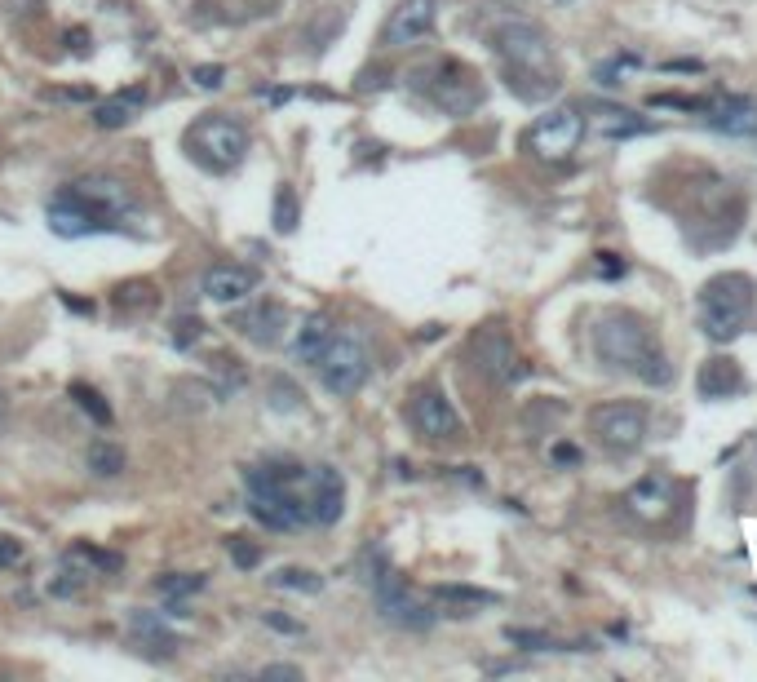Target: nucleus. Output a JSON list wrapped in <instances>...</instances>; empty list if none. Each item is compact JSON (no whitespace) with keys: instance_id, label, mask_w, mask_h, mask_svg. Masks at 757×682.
Here are the masks:
<instances>
[{"instance_id":"20e7f679","label":"nucleus","mask_w":757,"mask_h":682,"mask_svg":"<svg viewBox=\"0 0 757 682\" xmlns=\"http://www.w3.org/2000/svg\"><path fill=\"white\" fill-rule=\"evenodd\" d=\"M655 350L652 324L633 310H607L593 324V355L598 364L616 368V373H638V364Z\"/></svg>"},{"instance_id":"dca6fc26","label":"nucleus","mask_w":757,"mask_h":682,"mask_svg":"<svg viewBox=\"0 0 757 682\" xmlns=\"http://www.w3.org/2000/svg\"><path fill=\"white\" fill-rule=\"evenodd\" d=\"M413 426L425 439H456L461 435V412L452 408L443 390H421L413 399Z\"/></svg>"},{"instance_id":"a211bd4d","label":"nucleus","mask_w":757,"mask_h":682,"mask_svg":"<svg viewBox=\"0 0 757 682\" xmlns=\"http://www.w3.org/2000/svg\"><path fill=\"white\" fill-rule=\"evenodd\" d=\"M673 492H678V487H673L669 475H647L624 492V506H629L633 518H642V523H660V518H669V510H673Z\"/></svg>"},{"instance_id":"c9c22d12","label":"nucleus","mask_w":757,"mask_h":682,"mask_svg":"<svg viewBox=\"0 0 757 682\" xmlns=\"http://www.w3.org/2000/svg\"><path fill=\"white\" fill-rule=\"evenodd\" d=\"M231 558H235V567H257L262 549H257V546H244V541H231Z\"/></svg>"},{"instance_id":"bb28decb","label":"nucleus","mask_w":757,"mask_h":682,"mask_svg":"<svg viewBox=\"0 0 757 682\" xmlns=\"http://www.w3.org/2000/svg\"><path fill=\"white\" fill-rule=\"evenodd\" d=\"M505 643H514V647L523 651H593V643H558V638H550V634H541V629H505Z\"/></svg>"},{"instance_id":"4468645a","label":"nucleus","mask_w":757,"mask_h":682,"mask_svg":"<svg viewBox=\"0 0 757 682\" xmlns=\"http://www.w3.org/2000/svg\"><path fill=\"white\" fill-rule=\"evenodd\" d=\"M434 14H439V0H403L390 23H385V45L390 49H408L416 40L434 32Z\"/></svg>"},{"instance_id":"473e14b6","label":"nucleus","mask_w":757,"mask_h":682,"mask_svg":"<svg viewBox=\"0 0 757 682\" xmlns=\"http://www.w3.org/2000/svg\"><path fill=\"white\" fill-rule=\"evenodd\" d=\"M275 226L279 231H293V226H297V196H293L288 186L275 196Z\"/></svg>"},{"instance_id":"2f4dec72","label":"nucleus","mask_w":757,"mask_h":682,"mask_svg":"<svg viewBox=\"0 0 757 682\" xmlns=\"http://www.w3.org/2000/svg\"><path fill=\"white\" fill-rule=\"evenodd\" d=\"M155 589L169 594V598H191V594L204 589V577H160L155 580Z\"/></svg>"},{"instance_id":"393cba45","label":"nucleus","mask_w":757,"mask_h":682,"mask_svg":"<svg viewBox=\"0 0 757 682\" xmlns=\"http://www.w3.org/2000/svg\"><path fill=\"white\" fill-rule=\"evenodd\" d=\"M593 125H598L603 137H633V134H647V129H652L647 120H638V115L624 111V106H593Z\"/></svg>"},{"instance_id":"6ab92c4d","label":"nucleus","mask_w":757,"mask_h":682,"mask_svg":"<svg viewBox=\"0 0 757 682\" xmlns=\"http://www.w3.org/2000/svg\"><path fill=\"white\" fill-rule=\"evenodd\" d=\"M63 196H71V200H80V205L98 208L103 217H120L125 208L134 205V196L120 186V182H111V177H80V182H71Z\"/></svg>"},{"instance_id":"412c9836","label":"nucleus","mask_w":757,"mask_h":682,"mask_svg":"<svg viewBox=\"0 0 757 682\" xmlns=\"http://www.w3.org/2000/svg\"><path fill=\"white\" fill-rule=\"evenodd\" d=\"M704 125L726 137H749L757 134V103L753 98H722L704 111Z\"/></svg>"},{"instance_id":"cd10ccee","label":"nucleus","mask_w":757,"mask_h":682,"mask_svg":"<svg viewBox=\"0 0 757 682\" xmlns=\"http://www.w3.org/2000/svg\"><path fill=\"white\" fill-rule=\"evenodd\" d=\"M89 470H94L98 478L125 475V447H120V444H106V439H98V444L89 447Z\"/></svg>"},{"instance_id":"c85d7f7f","label":"nucleus","mask_w":757,"mask_h":682,"mask_svg":"<svg viewBox=\"0 0 757 682\" xmlns=\"http://www.w3.org/2000/svg\"><path fill=\"white\" fill-rule=\"evenodd\" d=\"M385 572H390V558L381 554V546H368L364 554H359V563H354V577L364 580L368 589H373V585H377Z\"/></svg>"},{"instance_id":"4be33fe9","label":"nucleus","mask_w":757,"mask_h":682,"mask_svg":"<svg viewBox=\"0 0 757 682\" xmlns=\"http://www.w3.org/2000/svg\"><path fill=\"white\" fill-rule=\"evenodd\" d=\"M430 594H434V603L448 616H470V612H479V607H496L501 603V594L479 589V585H434Z\"/></svg>"},{"instance_id":"423d86ee","label":"nucleus","mask_w":757,"mask_h":682,"mask_svg":"<svg viewBox=\"0 0 757 682\" xmlns=\"http://www.w3.org/2000/svg\"><path fill=\"white\" fill-rule=\"evenodd\" d=\"M589 426H593L598 444L607 447L612 456H629L647 439V408L642 404H624V399L598 404V408L589 412Z\"/></svg>"},{"instance_id":"6e6552de","label":"nucleus","mask_w":757,"mask_h":682,"mask_svg":"<svg viewBox=\"0 0 757 682\" xmlns=\"http://www.w3.org/2000/svg\"><path fill=\"white\" fill-rule=\"evenodd\" d=\"M581 137H585V115H581L576 106H553V111H545V115L527 129V146H532L541 160L563 165V160H572V151L581 146Z\"/></svg>"},{"instance_id":"58836bf2","label":"nucleus","mask_w":757,"mask_h":682,"mask_svg":"<svg viewBox=\"0 0 757 682\" xmlns=\"http://www.w3.org/2000/svg\"><path fill=\"white\" fill-rule=\"evenodd\" d=\"M271 629H284V634H302V620H288V616H275V612H266L262 616Z\"/></svg>"},{"instance_id":"f3484780","label":"nucleus","mask_w":757,"mask_h":682,"mask_svg":"<svg viewBox=\"0 0 757 682\" xmlns=\"http://www.w3.org/2000/svg\"><path fill=\"white\" fill-rule=\"evenodd\" d=\"M235 333L248 337L253 346H262V350H275V346H284V337H288V310L275 306V302H253V306L235 319Z\"/></svg>"},{"instance_id":"39448f33","label":"nucleus","mask_w":757,"mask_h":682,"mask_svg":"<svg viewBox=\"0 0 757 682\" xmlns=\"http://www.w3.org/2000/svg\"><path fill=\"white\" fill-rule=\"evenodd\" d=\"M314 368H319L324 390L345 399V395L364 390V381H368V373H373V359H368V346H364L359 333H333L328 346L319 350Z\"/></svg>"},{"instance_id":"2eb2a0df","label":"nucleus","mask_w":757,"mask_h":682,"mask_svg":"<svg viewBox=\"0 0 757 682\" xmlns=\"http://www.w3.org/2000/svg\"><path fill=\"white\" fill-rule=\"evenodd\" d=\"M111 226H115V217H103L98 208L80 205V200H71V196H58V200L49 205V231H54V236L80 239V236H103Z\"/></svg>"},{"instance_id":"ddd939ff","label":"nucleus","mask_w":757,"mask_h":682,"mask_svg":"<svg viewBox=\"0 0 757 682\" xmlns=\"http://www.w3.org/2000/svg\"><path fill=\"white\" fill-rule=\"evenodd\" d=\"M262 275L253 266H235V262H222V266H208L204 279H200V293H204L213 306H235L248 293H257Z\"/></svg>"},{"instance_id":"f8f14e48","label":"nucleus","mask_w":757,"mask_h":682,"mask_svg":"<svg viewBox=\"0 0 757 682\" xmlns=\"http://www.w3.org/2000/svg\"><path fill=\"white\" fill-rule=\"evenodd\" d=\"M302 496H306V510H310V523L319 527H333L345 510V478L333 470V466H314L302 483Z\"/></svg>"},{"instance_id":"72a5a7b5","label":"nucleus","mask_w":757,"mask_h":682,"mask_svg":"<svg viewBox=\"0 0 757 682\" xmlns=\"http://www.w3.org/2000/svg\"><path fill=\"white\" fill-rule=\"evenodd\" d=\"M652 106H678V111H695V115H704L709 111V98H682V94H652Z\"/></svg>"},{"instance_id":"aec40b11","label":"nucleus","mask_w":757,"mask_h":682,"mask_svg":"<svg viewBox=\"0 0 757 682\" xmlns=\"http://www.w3.org/2000/svg\"><path fill=\"white\" fill-rule=\"evenodd\" d=\"M695 390H700V399H731V395L744 390V373H740V364L731 355H713V359L700 364Z\"/></svg>"},{"instance_id":"37998d69","label":"nucleus","mask_w":757,"mask_h":682,"mask_svg":"<svg viewBox=\"0 0 757 682\" xmlns=\"http://www.w3.org/2000/svg\"><path fill=\"white\" fill-rule=\"evenodd\" d=\"M664 71H700V63H695V58H682V63H664Z\"/></svg>"},{"instance_id":"5701e85b","label":"nucleus","mask_w":757,"mask_h":682,"mask_svg":"<svg viewBox=\"0 0 757 682\" xmlns=\"http://www.w3.org/2000/svg\"><path fill=\"white\" fill-rule=\"evenodd\" d=\"M142 106H146V89H120L115 98H106V103L94 111V125H98V129H125Z\"/></svg>"},{"instance_id":"ea45409f","label":"nucleus","mask_w":757,"mask_h":682,"mask_svg":"<svg viewBox=\"0 0 757 682\" xmlns=\"http://www.w3.org/2000/svg\"><path fill=\"white\" fill-rule=\"evenodd\" d=\"M262 678H302V669H297V665H266V669H262Z\"/></svg>"},{"instance_id":"79ce46f5","label":"nucleus","mask_w":757,"mask_h":682,"mask_svg":"<svg viewBox=\"0 0 757 682\" xmlns=\"http://www.w3.org/2000/svg\"><path fill=\"white\" fill-rule=\"evenodd\" d=\"M0 558H5V563H14V558H18V546H14V541H9V537H5V541H0Z\"/></svg>"},{"instance_id":"a19ab883","label":"nucleus","mask_w":757,"mask_h":682,"mask_svg":"<svg viewBox=\"0 0 757 682\" xmlns=\"http://www.w3.org/2000/svg\"><path fill=\"white\" fill-rule=\"evenodd\" d=\"M63 577H67V572H63ZM80 585H85V577L71 572V580H54V594H80Z\"/></svg>"},{"instance_id":"1a4fd4ad","label":"nucleus","mask_w":757,"mask_h":682,"mask_svg":"<svg viewBox=\"0 0 757 682\" xmlns=\"http://www.w3.org/2000/svg\"><path fill=\"white\" fill-rule=\"evenodd\" d=\"M373 598H377V612L385 625H394V629H413V634H421V629H430L434 625V607L425 603V598H416L413 589L399 580V572L390 567L385 577L373 585Z\"/></svg>"},{"instance_id":"f257e3e1","label":"nucleus","mask_w":757,"mask_h":682,"mask_svg":"<svg viewBox=\"0 0 757 682\" xmlns=\"http://www.w3.org/2000/svg\"><path fill=\"white\" fill-rule=\"evenodd\" d=\"M492 49L501 54L505 75H510V89L527 103H541L558 89V71H553V49L550 35L541 32L536 23H523L510 18L492 32Z\"/></svg>"},{"instance_id":"9d476101","label":"nucleus","mask_w":757,"mask_h":682,"mask_svg":"<svg viewBox=\"0 0 757 682\" xmlns=\"http://www.w3.org/2000/svg\"><path fill=\"white\" fill-rule=\"evenodd\" d=\"M470 359H474V368H479L487 381H496V386H514V381H523V359H518L514 341H510V333L501 328V324H487V328H479L474 337H470Z\"/></svg>"},{"instance_id":"4c0bfd02","label":"nucleus","mask_w":757,"mask_h":682,"mask_svg":"<svg viewBox=\"0 0 757 682\" xmlns=\"http://www.w3.org/2000/svg\"><path fill=\"white\" fill-rule=\"evenodd\" d=\"M550 456H553V466H581V447L576 444H553Z\"/></svg>"},{"instance_id":"c756f323","label":"nucleus","mask_w":757,"mask_h":682,"mask_svg":"<svg viewBox=\"0 0 757 682\" xmlns=\"http://www.w3.org/2000/svg\"><path fill=\"white\" fill-rule=\"evenodd\" d=\"M275 585L279 589H297V594H319V589H324V577H314L306 567H279Z\"/></svg>"},{"instance_id":"f03ea898","label":"nucleus","mask_w":757,"mask_h":682,"mask_svg":"<svg viewBox=\"0 0 757 682\" xmlns=\"http://www.w3.org/2000/svg\"><path fill=\"white\" fill-rule=\"evenodd\" d=\"M248 510L262 527L271 532H297L310 523L306 496H302V470H288V466H257L248 470Z\"/></svg>"},{"instance_id":"f704fd0d","label":"nucleus","mask_w":757,"mask_h":682,"mask_svg":"<svg viewBox=\"0 0 757 682\" xmlns=\"http://www.w3.org/2000/svg\"><path fill=\"white\" fill-rule=\"evenodd\" d=\"M624 271H629V262L616 257V253H598L593 257V275H603V279H620Z\"/></svg>"},{"instance_id":"7c9ffc66","label":"nucleus","mask_w":757,"mask_h":682,"mask_svg":"<svg viewBox=\"0 0 757 682\" xmlns=\"http://www.w3.org/2000/svg\"><path fill=\"white\" fill-rule=\"evenodd\" d=\"M71 399H75L80 408L89 412V416H94L98 426H111V408H106V404H103V395H98L94 386H85V381H75V386H71Z\"/></svg>"},{"instance_id":"e433bc0d","label":"nucleus","mask_w":757,"mask_h":682,"mask_svg":"<svg viewBox=\"0 0 757 682\" xmlns=\"http://www.w3.org/2000/svg\"><path fill=\"white\" fill-rule=\"evenodd\" d=\"M191 75H195V85H200V89H217V85L226 80V67H195Z\"/></svg>"},{"instance_id":"0eeeda50","label":"nucleus","mask_w":757,"mask_h":682,"mask_svg":"<svg viewBox=\"0 0 757 682\" xmlns=\"http://www.w3.org/2000/svg\"><path fill=\"white\" fill-rule=\"evenodd\" d=\"M191 151L213 165V169H235L244 155H248V129H244L240 120H231V115H204L195 129H191Z\"/></svg>"},{"instance_id":"7ed1b4c3","label":"nucleus","mask_w":757,"mask_h":682,"mask_svg":"<svg viewBox=\"0 0 757 682\" xmlns=\"http://www.w3.org/2000/svg\"><path fill=\"white\" fill-rule=\"evenodd\" d=\"M700 328L709 341H735L744 333L749 315H753V279L749 275H713L700 297Z\"/></svg>"},{"instance_id":"9b49d317","label":"nucleus","mask_w":757,"mask_h":682,"mask_svg":"<svg viewBox=\"0 0 757 682\" xmlns=\"http://www.w3.org/2000/svg\"><path fill=\"white\" fill-rule=\"evenodd\" d=\"M430 94H434V103L452 111V115H465V111H474L483 103V85L474 80V71L465 67V63H439L434 67V85H430Z\"/></svg>"},{"instance_id":"a878e982","label":"nucleus","mask_w":757,"mask_h":682,"mask_svg":"<svg viewBox=\"0 0 757 682\" xmlns=\"http://www.w3.org/2000/svg\"><path fill=\"white\" fill-rule=\"evenodd\" d=\"M129 629H134V638H142L146 647H155L160 656L177 647V638L169 634V625H164L160 616H151V612H129Z\"/></svg>"},{"instance_id":"b1692460","label":"nucleus","mask_w":757,"mask_h":682,"mask_svg":"<svg viewBox=\"0 0 757 682\" xmlns=\"http://www.w3.org/2000/svg\"><path fill=\"white\" fill-rule=\"evenodd\" d=\"M328 337H333V324H328L324 315H310L306 324L297 328V337L288 341V350H293L302 364H314V359H319V350L328 346Z\"/></svg>"}]
</instances>
